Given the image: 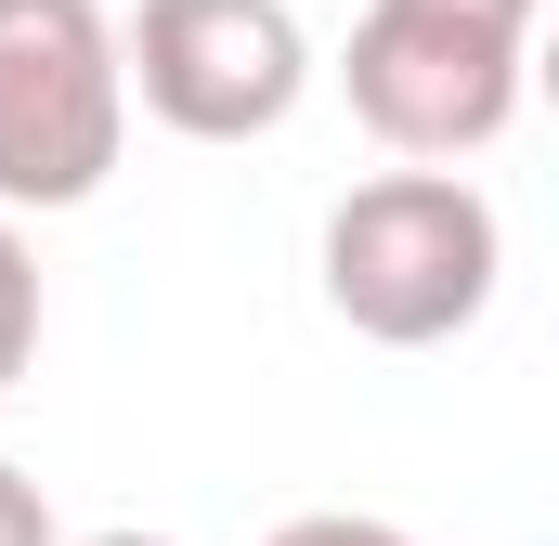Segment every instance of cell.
<instances>
[{
  "label": "cell",
  "instance_id": "8",
  "mask_svg": "<svg viewBox=\"0 0 559 546\" xmlns=\"http://www.w3.org/2000/svg\"><path fill=\"white\" fill-rule=\"evenodd\" d=\"M417 13H455V26H495V39H534V0H417Z\"/></svg>",
  "mask_w": 559,
  "mask_h": 546
},
{
  "label": "cell",
  "instance_id": "4",
  "mask_svg": "<svg viewBox=\"0 0 559 546\" xmlns=\"http://www.w3.org/2000/svg\"><path fill=\"white\" fill-rule=\"evenodd\" d=\"M521 52L534 39L455 26V13H417V0H365V26L338 52V92L404 169H455L521 118Z\"/></svg>",
  "mask_w": 559,
  "mask_h": 546
},
{
  "label": "cell",
  "instance_id": "7",
  "mask_svg": "<svg viewBox=\"0 0 559 546\" xmlns=\"http://www.w3.org/2000/svg\"><path fill=\"white\" fill-rule=\"evenodd\" d=\"M274 546H417V534H391V521H352V508H312V521H286Z\"/></svg>",
  "mask_w": 559,
  "mask_h": 546
},
{
  "label": "cell",
  "instance_id": "6",
  "mask_svg": "<svg viewBox=\"0 0 559 546\" xmlns=\"http://www.w3.org/2000/svg\"><path fill=\"white\" fill-rule=\"evenodd\" d=\"M0 546H66V534H52V495H39L13 455H0Z\"/></svg>",
  "mask_w": 559,
  "mask_h": 546
},
{
  "label": "cell",
  "instance_id": "5",
  "mask_svg": "<svg viewBox=\"0 0 559 546\" xmlns=\"http://www.w3.org/2000/svg\"><path fill=\"white\" fill-rule=\"evenodd\" d=\"M39 365V248H26V222H0V391Z\"/></svg>",
  "mask_w": 559,
  "mask_h": 546
},
{
  "label": "cell",
  "instance_id": "3",
  "mask_svg": "<svg viewBox=\"0 0 559 546\" xmlns=\"http://www.w3.org/2000/svg\"><path fill=\"white\" fill-rule=\"evenodd\" d=\"M118 79L182 143H274L312 92V26L286 0H143L118 26Z\"/></svg>",
  "mask_w": 559,
  "mask_h": 546
},
{
  "label": "cell",
  "instance_id": "2",
  "mask_svg": "<svg viewBox=\"0 0 559 546\" xmlns=\"http://www.w3.org/2000/svg\"><path fill=\"white\" fill-rule=\"evenodd\" d=\"M131 156V79L105 0H0V222L92 209Z\"/></svg>",
  "mask_w": 559,
  "mask_h": 546
},
{
  "label": "cell",
  "instance_id": "9",
  "mask_svg": "<svg viewBox=\"0 0 559 546\" xmlns=\"http://www.w3.org/2000/svg\"><path fill=\"white\" fill-rule=\"evenodd\" d=\"M66 546H169V534H131V521H118V534H66Z\"/></svg>",
  "mask_w": 559,
  "mask_h": 546
},
{
  "label": "cell",
  "instance_id": "1",
  "mask_svg": "<svg viewBox=\"0 0 559 546\" xmlns=\"http://www.w3.org/2000/svg\"><path fill=\"white\" fill-rule=\"evenodd\" d=\"M325 312L378 352H442L495 312V273H508V222L468 169H378L325 209Z\"/></svg>",
  "mask_w": 559,
  "mask_h": 546
}]
</instances>
